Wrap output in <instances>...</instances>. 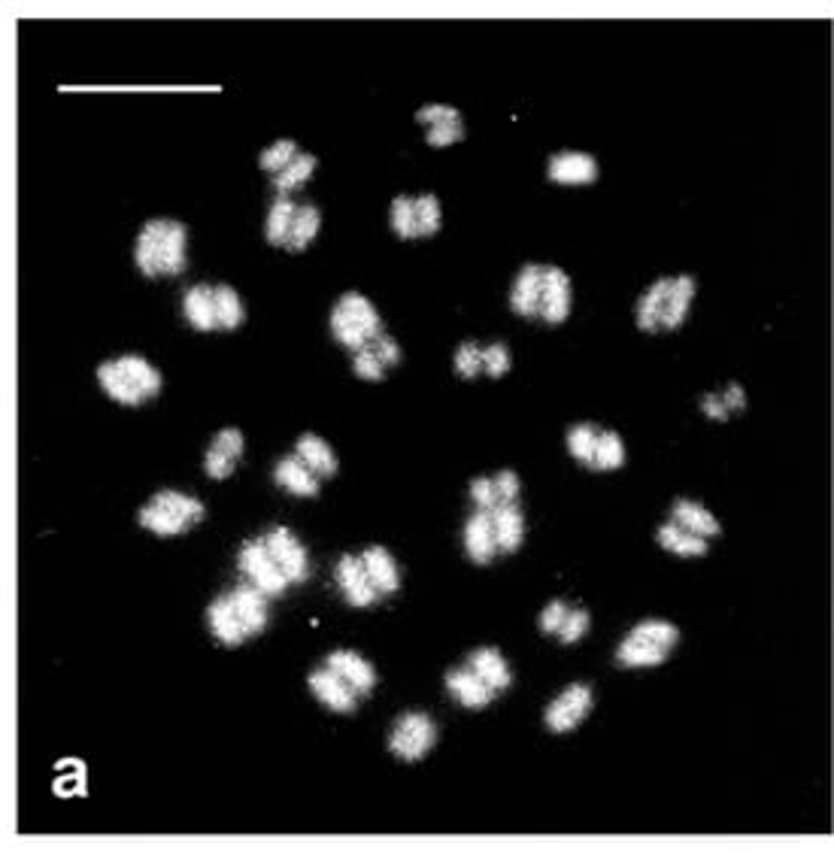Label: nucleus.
Wrapping results in <instances>:
<instances>
[{
  "mask_svg": "<svg viewBox=\"0 0 834 852\" xmlns=\"http://www.w3.org/2000/svg\"><path fill=\"white\" fill-rule=\"evenodd\" d=\"M268 601L270 597L264 592H258L256 585L240 583L231 595L216 597L207 607L209 634L221 646H231V649L246 644L249 637H258L268 628Z\"/></svg>",
  "mask_w": 834,
  "mask_h": 852,
  "instance_id": "f257e3e1",
  "label": "nucleus"
},
{
  "mask_svg": "<svg viewBox=\"0 0 834 852\" xmlns=\"http://www.w3.org/2000/svg\"><path fill=\"white\" fill-rule=\"evenodd\" d=\"M185 244L188 231L183 222L176 219H149L134 244L137 270L155 280V277H180L185 270Z\"/></svg>",
  "mask_w": 834,
  "mask_h": 852,
  "instance_id": "f03ea898",
  "label": "nucleus"
},
{
  "mask_svg": "<svg viewBox=\"0 0 834 852\" xmlns=\"http://www.w3.org/2000/svg\"><path fill=\"white\" fill-rule=\"evenodd\" d=\"M695 280L680 273V277H662L638 298L635 306V322L640 331L647 334H659V331H676L683 328V322L689 319L692 301H695Z\"/></svg>",
  "mask_w": 834,
  "mask_h": 852,
  "instance_id": "7ed1b4c3",
  "label": "nucleus"
},
{
  "mask_svg": "<svg viewBox=\"0 0 834 852\" xmlns=\"http://www.w3.org/2000/svg\"><path fill=\"white\" fill-rule=\"evenodd\" d=\"M100 389L122 407H143L161 391L159 367L147 355H119L98 367Z\"/></svg>",
  "mask_w": 834,
  "mask_h": 852,
  "instance_id": "20e7f679",
  "label": "nucleus"
},
{
  "mask_svg": "<svg viewBox=\"0 0 834 852\" xmlns=\"http://www.w3.org/2000/svg\"><path fill=\"white\" fill-rule=\"evenodd\" d=\"M137 519H140V525L147 528L149 535L180 537L207 519V507L195 495H185V492H176V488H161L140 507Z\"/></svg>",
  "mask_w": 834,
  "mask_h": 852,
  "instance_id": "39448f33",
  "label": "nucleus"
},
{
  "mask_svg": "<svg viewBox=\"0 0 834 852\" xmlns=\"http://www.w3.org/2000/svg\"><path fill=\"white\" fill-rule=\"evenodd\" d=\"M332 337L349 353H358L370 343L377 341L382 331V319L377 313V306L370 304L361 292L340 294V301L334 304L332 319H328Z\"/></svg>",
  "mask_w": 834,
  "mask_h": 852,
  "instance_id": "423d86ee",
  "label": "nucleus"
},
{
  "mask_svg": "<svg viewBox=\"0 0 834 852\" xmlns=\"http://www.w3.org/2000/svg\"><path fill=\"white\" fill-rule=\"evenodd\" d=\"M437 743V725L429 713H419V710H410L404 716L394 722L392 737H389V749L392 755H398L407 765H416L425 755L434 749Z\"/></svg>",
  "mask_w": 834,
  "mask_h": 852,
  "instance_id": "0eeeda50",
  "label": "nucleus"
},
{
  "mask_svg": "<svg viewBox=\"0 0 834 852\" xmlns=\"http://www.w3.org/2000/svg\"><path fill=\"white\" fill-rule=\"evenodd\" d=\"M237 568L243 573V580L249 585H256L258 592H264L268 597L285 595L289 589V576L283 573V568L277 564V559L270 556L264 540L258 537L252 543H243V549L237 552Z\"/></svg>",
  "mask_w": 834,
  "mask_h": 852,
  "instance_id": "6e6552de",
  "label": "nucleus"
},
{
  "mask_svg": "<svg viewBox=\"0 0 834 852\" xmlns=\"http://www.w3.org/2000/svg\"><path fill=\"white\" fill-rule=\"evenodd\" d=\"M592 707H595L592 686H586V682H571V686L555 694L550 707L543 710V725H546L552 734L577 731L592 713Z\"/></svg>",
  "mask_w": 834,
  "mask_h": 852,
  "instance_id": "1a4fd4ad",
  "label": "nucleus"
},
{
  "mask_svg": "<svg viewBox=\"0 0 834 852\" xmlns=\"http://www.w3.org/2000/svg\"><path fill=\"white\" fill-rule=\"evenodd\" d=\"M264 540V547L268 552L277 559V564L283 568V573L289 576V583H307L310 576V559H307V549L304 543L297 540V535L292 528H285V525H273L270 531L261 535Z\"/></svg>",
  "mask_w": 834,
  "mask_h": 852,
  "instance_id": "9d476101",
  "label": "nucleus"
},
{
  "mask_svg": "<svg viewBox=\"0 0 834 852\" xmlns=\"http://www.w3.org/2000/svg\"><path fill=\"white\" fill-rule=\"evenodd\" d=\"M334 580H337V589H340V595L349 607H373L377 601H380V592H377V585L370 583V573L365 568V561L361 556H340L337 564H334Z\"/></svg>",
  "mask_w": 834,
  "mask_h": 852,
  "instance_id": "9b49d317",
  "label": "nucleus"
},
{
  "mask_svg": "<svg viewBox=\"0 0 834 852\" xmlns=\"http://www.w3.org/2000/svg\"><path fill=\"white\" fill-rule=\"evenodd\" d=\"M416 122L429 128L425 143L434 149L455 147V143H462L467 134L462 112L450 107V104H429V107H422V110L416 112Z\"/></svg>",
  "mask_w": 834,
  "mask_h": 852,
  "instance_id": "f8f14e48",
  "label": "nucleus"
},
{
  "mask_svg": "<svg viewBox=\"0 0 834 852\" xmlns=\"http://www.w3.org/2000/svg\"><path fill=\"white\" fill-rule=\"evenodd\" d=\"M571 277L559 265H543V294H540V322L562 325L571 316Z\"/></svg>",
  "mask_w": 834,
  "mask_h": 852,
  "instance_id": "ddd939ff",
  "label": "nucleus"
},
{
  "mask_svg": "<svg viewBox=\"0 0 834 852\" xmlns=\"http://www.w3.org/2000/svg\"><path fill=\"white\" fill-rule=\"evenodd\" d=\"M243 431L240 428H221L204 452V471H207L209 479H228L234 474V467L243 459Z\"/></svg>",
  "mask_w": 834,
  "mask_h": 852,
  "instance_id": "4468645a",
  "label": "nucleus"
},
{
  "mask_svg": "<svg viewBox=\"0 0 834 852\" xmlns=\"http://www.w3.org/2000/svg\"><path fill=\"white\" fill-rule=\"evenodd\" d=\"M310 692L316 694V701L319 704H325L328 710H334V713H356V707H358V698L361 694L349 686V682L340 677V673H334L332 668H322V670H313L310 673Z\"/></svg>",
  "mask_w": 834,
  "mask_h": 852,
  "instance_id": "2eb2a0df",
  "label": "nucleus"
},
{
  "mask_svg": "<svg viewBox=\"0 0 834 852\" xmlns=\"http://www.w3.org/2000/svg\"><path fill=\"white\" fill-rule=\"evenodd\" d=\"M465 552L474 564H491L498 549V537H495V519L491 513L474 510L470 519L465 522Z\"/></svg>",
  "mask_w": 834,
  "mask_h": 852,
  "instance_id": "dca6fc26",
  "label": "nucleus"
},
{
  "mask_svg": "<svg viewBox=\"0 0 834 852\" xmlns=\"http://www.w3.org/2000/svg\"><path fill=\"white\" fill-rule=\"evenodd\" d=\"M546 176L559 185H592L598 180V161L592 159L589 152H559L552 155Z\"/></svg>",
  "mask_w": 834,
  "mask_h": 852,
  "instance_id": "f3484780",
  "label": "nucleus"
},
{
  "mask_svg": "<svg viewBox=\"0 0 834 852\" xmlns=\"http://www.w3.org/2000/svg\"><path fill=\"white\" fill-rule=\"evenodd\" d=\"M325 668H332L334 673H340L361 698H368L377 686V670L368 658L358 656L353 649H334L332 656L325 658Z\"/></svg>",
  "mask_w": 834,
  "mask_h": 852,
  "instance_id": "a211bd4d",
  "label": "nucleus"
},
{
  "mask_svg": "<svg viewBox=\"0 0 834 852\" xmlns=\"http://www.w3.org/2000/svg\"><path fill=\"white\" fill-rule=\"evenodd\" d=\"M540 294H543V265H526L516 273L513 289H510V310L522 319H538Z\"/></svg>",
  "mask_w": 834,
  "mask_h": 852,
  "instance_id": "6ab92c4d",
  "label": "nucleus"
},
{
  "mask_svg": "<svg viewBox=\"0 0 834 852\" xmlns=\"http://www.w3.org/2000/svg\"><path fill=\"white\" fill-rule=\"evenodd\" d=\"M446 689L453 694L455 701L467 710H483V707H489L495 701V689H491L489 682L477 677L470 668H453L446 673Z\"/></svg>",
  "mask_w": 834,
  "mask_h": 852,
  "instance_id": "aec40b11",
  "label": "nucleus"
},
{
  "mask_svg": "<svg viewBox=\"0 0 834 852\" xmlns=\"http://www.w3.org/2000/svg\"><path fill=\"white\" fill-rule=\"evenodd\" d=\"M273 479H277V486L285 488L289 495H295V498H319V476L310 471L307 464L301 462L297 455H285L283 462L277 464V471H273Z\"/></svg>",
  "mask_w": 834,
  "mask_h": 852,
  "instance_id": "412c9836",
  "label": "nucleus"
},
{
  "mask_svg": "<svg viewBox=\"0 0 834 852\" xmlns=\"http://www.w3.org/2000/svg\"><path fill=\"white\" fill-rule=\"evenodd\" d=\"M467 668L489 682L495 692H507V689L513 686V670H510V661H507L495 646H479V649H474V653L467 656Z\"/></svg>",
  "mask_w": 834,
  "mask_h": 852,
  "instance_id": "4be33fe9",
  "label": "nucleus"
},
{
  "mask_svg": "<svg viewBox=\"0 0 834 852\" xmlns=\"http://www.w3.org/2000/svg\"><path fill=\"white\" fill-rule=\"evenodd\" d=\"M671 522H676L680 528H686L689 535H698L704 540H711V537L723 535V525L719 519L713 516L701 500H689V498H676L674 507H671Z\"/></svg>",
  "mask_w": 834,
  "mask_h": 852,
  "instance_id": "5701e85b",
  "label": "nucleus"
},
{
  "mask_svg": "<svg viewBox=\"0 0 834 852\" xmlns=\"http://www.w3.org/2000/svg\"><path fill=\"white\" fill-rule=\"evenodd\" d=\"M183 316L195 331H219V322H216V285H192L183 294Z\"/></svg>",
  "mask_w": 834,
  "mask_h": 852,
  "instance_id": "b1692460",
  "label": "nucleus"
},
{
  "mask_svg": "<svg viewBox=\"0 0 834 852\" xmlns=\"http://www.w3.org/2000/svg\"><path fill=\"white\" fill-rule=\"evenodd\" d=\"M361 561L370 573V583L377 585V592L382 597L394 595L401 589V571H398V561L386 547H368L361 552Z\"/></svg>",
  "mask_w": 834,
  "mask_h": 852,
  "instance_id": "393cba45",
  "label": "nucleus"
},
{
  "mask_svg": "<svg viewBox=\"0 0 834 852\" xmlns=\"http://www.w3.org/2000/svg\"><path fill=\"white\" fill-rule=\"evenodd\" d=\"M495 519V537H498V549L503 556H513L522 549V540H526V516H522V507L519 504H501L498 510L491 513Z\"/></svg>",
  "mask_w": 834,
  "mask_h": 852,
  "instance_id": "a878e982",
  "label": "nucleus"
},
{
  "mask_svg": "<svg viewBox=\"0 0 834 852\" xmlns=\"http://www.w3.org/2000/svg\"><path fill=\"white\" fill-rule=\"evenodd\" d=\"M656 540H659V547L674 552L680 559H704V556L711 552V540H704V537L698 535H689L686 528H680V525L671 522V519L659 525Z\"/></svg>",
  "mask_w": 834,
  "mask_h": 852,
  "instance_id": "bb28decb",
  "label": "nucleus"
},
{
  "mask_svg": "<svg viewBox=\"0 0 834 852\" xmlns=\"http://www.w3.org/2000/svg\"><path fill=\"white\" fill-rule=\"evenodd\" d=\"M295 455L301 459V462L307 464L310 471L319 476V479H328V476L337 474V467H340L332 446H328L319 434H313V431H307V434H301V438H297Z\"/></svg>",
  "mask_w": 834,
  "mask_h": 852,
  "instance_id": "cd10ccee",
  "label": "nucleus"
},
{
  "mask_svg": "<svg viewBox=\"0 0 834 852\" xmlns=\"http://www.w3.org/2000/svg\"><path fill=\"white\" fill-rule=\"evenodd\" d=\"M295 197L277 195L268 213V222H264V237H268L270 246H289V237H292V228H295Z\"/></svg>",
  "mask_w": 834,
  "mask_h": 852,
  "instance_id": "c85d7f7f",
  "label": "nucleus"
},
{
  "mask_svg": "<svg viewBox=\"0 0 834 852\" xmlns=\"http://www.w3.org/2000/svg\"><path fill=\"white\" fill-rule=\"evenodd\" d=\"M668 656H671V653L656 649V646L640 640L635 634H626V640L616 646V661H619L622 668H659V665H664V658Z\"/></svg>",
  "mask_w": 834,
  "mask_h": 852,
  "instance_id": "c756f323",
  "label": "nucleus"
},
{
  "mask_svg": "<svg viewBox=\"0 0 834 852\" xmlns=\"http://www.w3.org/2000/svg\"><path fill=\"white\" fill-rule=\"evenodd\" d=\"M598 438H602V428L589 425V422L571 428V431H567V452H571V459L592 471V467H595V452H598Z\"/></svg>",
  "mask_w": 834,
  "mask_h": 852,
  "instance_id": "7c9ffc66",
  "label": "nucleus"
},
{
  "mask_svg": "<svg viewBox=\"0 0 834 852\" xmlns=\"http://www.w3.org/2000/svg\"><path fill=\"white\" fill-rule=\"evenodd\" d=\"M322 228V213L313 204H304V207H297L295 216V228H292V237H289V252H304L310 249V244L316 240V234Z\"/></svg>",
  "mask_w": 834,
  "mask_h": 852,
  "instance_id": "2f4dec72",
  "label": "nucleus"
},
{
  "mask_svg": "<svg viewBox=\"0 0 834 852\" xmlns=\"http://www.w3.org/2000/svg\"><path fill=\"white\" fill-rule=\"evenodd\" d=\"M628 634H635V637L647 640L656 649H664V653H674V646L680 644V628H676L674 622L664 619H643Z\"/></svg>",
  "mask_w": 834,
  "mask_h": 852,
  "instance_id": "473e14b6",
  "label": "nucleus"
},
{
  "mask_svg": "<svg viewBox=\"0 0 834 852\" xmlns=\"http://www.w3.org/2000/svg\"><path fill=\"white\" fill-rule=\"evenodd\" d=\"M313 173H316V155L301 152L283 173L273 176V188H277V195H292V192H297L301 185L307 183Z\"/></svg>",
  "mask_w": 834,
  "mask_h": 852,
  "instance_id": "72a5a7b5",
  "label": "nucleus"
},
{
  "mask_svg": "<svg viewBox=\"0 0 834 852\" xmlns=\"http://www.w3.org/2000/svg\"><path fill=\"white\" fill-rule=\"evenodd\" d=\"M216 322L219 331H237L246 322V306L231 285H216Z\"/></svg>",
  "mask_w": 834,
  "mask_h": 852,
  "instance_id": "f704fd0d",
  "label": "nucleus"
},
{
  "mask_svg": "<svg viewBox=\"0 0 834 852\" xmlns=\"http://www.w3.org/2000/svg\"><path fill=\"white\" fill-rule=\"evenodd\" d=\"M626 464V443L616 431H607L602 428V438H598V452H595V467L592 471H619Z\"/></svg>",
  "mask_w": 834,
  "mask_h": 852,
  "instance_id": "c9c22d12",
  "label": "nucleus"
},
{
  "mask_svg": "<svg viewBox=\"0 0 834 852\" xmlns=\"http://www.w3.org/2000/svg\"><path fill=\"white\" fill-rule=\"evenodd\" d=\"M392 231L398 240H416V197H394L392 201Z\"/></svg>",
  "mask_w": 834,
  "mask_h": 852,
  "instance_id": "e433bc0d",
  "label": "nucleus"
},
{
  "mask_svg": "<svg viewBox=\"0 0 834 852\" xmlns=\"http://www.w3.org/2000/svg\"><path fill=\"white\" fill-rule=\"evenodd\" d=\"M301 155V149H297V143L292 140V137H283V140H277V143H270L264 152H261V159H258V164H261V171H268V173H283L292 161Z\"/></svg>",
  "mask_w": 834,
  "mask_h": 852,
  "instance_id": "4c0bfd02",
  "label": "nucleus"
},
{
  "mask_svg": "<svg viewBox=\"0 0 834 852\" xmlns=\"http://www.w3.org/2000/svg\"><path fill=\"white\" fill-rule=\"evenodd\" d=\"M416 225L419 237H434L443 228V209L437 195H419L416 197Z\"/></svg>",
  "mask_w": 834,
  "mask_h": 852,
  "instance_id": "58836bf2",
  "label": "nucleus"
},
{
  "mask_svg": "<svg viewBox=\"0 0 834 852\" xmlns=\"http://www.w3.org/2000/svg\"><path fill=\"white\" fill-rule=\"evenodd\" d=\"M353 370H356V377L365 379V382H382L389 367L382 365V358L377 355V349H373V343H370L365 349L353 353Z\"/></svg>",
  "mask_w": 834,
  "mask_h": 852,
  "instance_id": "ea45409f",
  "label": "nucleus"
},
{
  "mask_svg": "<svg viewBox=\"0 0 834 852\" xmlns=\"http://www.w3.org/2000/svg\"><path fill=\"white\" fill-rule=\"evenodd\" d=\"M455 374L462 379H477L483 374V346L474 341H465L455 349Z\"/></svg>",
  "mask_w": 834,
  "mask_h": 852,
  "instance_id": "a19ab883",
  "label": "nucleus"
},
{
  "mask_svg": "<svg viewBox=\"0 0 834 852\" xmlns=\"http://www.w3.org/2000/svg\"><path fill=\"white\" fill-rule=\"evenodd\" d=\"M513 367V355H510V346L507 343H491V346H483V374L491 379H501L510 374Z\"/></svg>",
  "mask_w": 834,
  "mask_h": 852,
  "instance_id": "79ce46f5",
  "label": "nucleus"
},
{
  "mask_svg": "<svg viewBox=\"0 0 834 852\" xmlns=\"http://www.w3.org/2000/svg\"><path fill=\"white\" fill-rule=\"evenodd\" d=\"M592 628V616H589V610H583V607H571V613H567V619L565 625L559 628V644L562 646H574L580 644L586 634H589Z\"/></svg>",
  "mask_w": 834,
  "mask_h": 852,
  "instance_id": "37998d69",
  "label": "nucleus"
},
{
  "mask_svg": "<svg viewBox=\"0 0 834 852\" xmlns=\"http://www.w3.org/2000/svg\"><path fill=\"white\" fill-rule=\"evenodd\" d=\"M470 500L477 504V510L495 513L501 507V498H498V486H495V476H477L470 483Z\"/></svg>",
  "mask_w": 834,
  "mask_h": 852,
  "instance_id": "c03bdc74",
  "label": "nucleus"
},
{
  "mask_svg": "<svg viewBox=\"0 0 834 852\" xmlns=\"http://www.w3.org/2000/svg\"><path fill=\"white\" fill-rule=\"evenodd\" d=\"M567 613H571V607H567L562 597H555V601H550V604L543 607V613H540V619H538L540 632H543V634H559V628L565 625Z\"/></svg>",
  "mask_w": 834,
  "mask_h": 852,
  "instance_id": "a18cd8bd",
  "label": "nucleus"
},
{
  "mask_svg": "<svg viewBox=\"0 0 834 852\" xmlns=\"http://www.w3.org/2000/svg\"><path fill=\"white\" fill-rule=\"evenodd\" d=\"M495 486H498V498H501V504H519L522 483H519V474H516V471H501V474H495Z\"/></svg>",
  "mask_w": 834,
  "mask_h": 852,
  "instance_id": "49530a36",
  "label": "nucleus"
},
{
  "mask_svg": "<svg viewBox=\"0 0 834 852\" xmlns=\"http://www.w3.org/2000/svg\"><path fill=\"white\" fill-rule=\"evenodd\" d=\"M373 349H377V355H380L386 367L401 365V346H398L392 334H380V337L373 341Z\"/></svg>",
  "mask_w": 834,
  "mask_h": 852,
  "instance_id": "de8ad7c7",
  "label": "nucleus"
},
{
  "mask_svg": "<svg viewBox=\"0 0 834 852\" xmlns=\"http://www.w3.org/2000/svg\"><path fill=\"white\" fill-rule=\"evenodd\" d=\"M701 410L711 416V419H716V422H725V419L732 416L728 413V407H725L723 395H707V398H704V403H701Z\"/></svg>",
  "mask_w": 834,
  "mask_h": 852,
  "instance_id": "09e8293b",
  "label": "nucleus"
},
{
  "mask_svg": "<svg viewBox=\"0 0 834 852\" xmlns=\"http://www.w3.org/2000/svg\"><path fill=\"white\" fill-rule=\"evenodd\" d=\"M723 401L725 407H728V413H735V410H744V389L740 386H728V389L723 391Z\"/></svg>",
  "mask_w": 834,
  "mask_h": 852,
  "instance_id": "8fccbe9b",
  "label": "nucleus"
}]
</instances>
